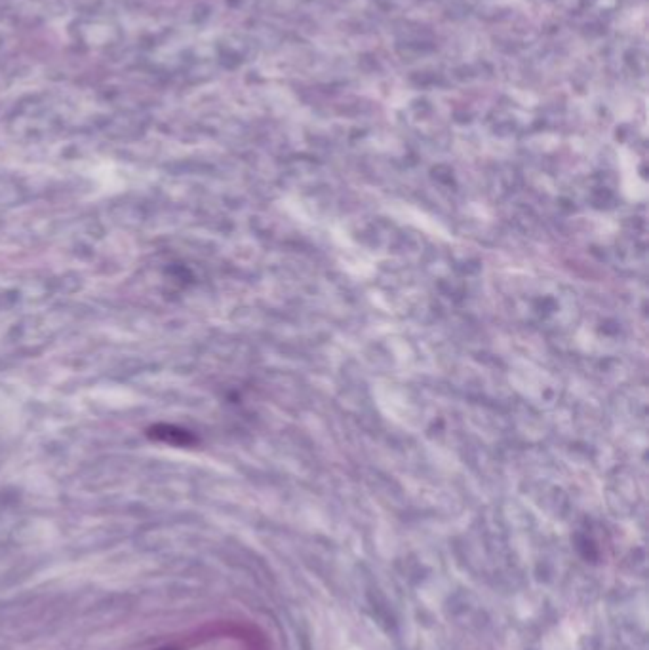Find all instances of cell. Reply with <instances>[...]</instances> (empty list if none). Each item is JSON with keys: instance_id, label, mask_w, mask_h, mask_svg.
I'll return each instance as SVG.
<instances>
[{"instance_id": "6da1fadb", "label": "cell", "mask_w": 649, "mask_h": 650, "mask_svg": "<svg viewBox=\"0 0 649 650\" xmlns=\"http://www.w3.org/2000/svg\"><path fill=\"white\" fill-rule=\"evenodd\" d=\"M147 438L158 441V443H166V446L172 447H190L197 443V438L193 436V432L185 430V428L177 426V424H166V422H158L147 428Z\"/></svg>"}]
</instances>
